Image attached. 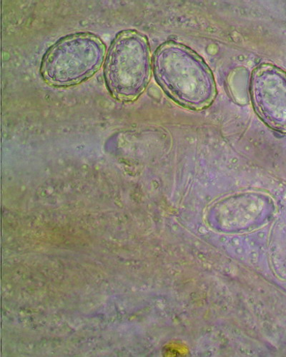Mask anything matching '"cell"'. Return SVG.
<instances>
[{
  "label": "cell",
  "mask_w": 286,
  "mask_h": 357,
  "mask_svg": "<svg viewBox=\"0 0 286 357\" xmlns=\"http://www.w3.org/2000/svg\"><path fill=\"white\" fill-rule=\"evenodd\" d=\"M156 79L166 94L180 105L202 110L214 101L213 75L196 52L175 41L162 44L153 56Z\"/></svg>",
  "instance_id": "1"
},
{
  "label": "cell",
  "mask_w": 286,
  "mask_h": 357,
  "mask_svg": "<svg viewBox=\"0 0 286 357\" xmlns=\"http://www.w3.org/2000/svg\"><path fill=\"white\" fill-rule=\"evenodd\" d=\"M152 62L149 40L135 31H124L114 39L104 63V78L110 94L132 102L146 91Z\"/></svg>",
  "instance_id": "2"
},
{
  "label": "cell",
  "mask_w": 286,
  "mask_h": 357,
  "mask_svg": "<svg viewBox=\"0 0 286 357\" xmlns=\"http://www.w3.org/2000/svg\"><path fill=\"white\" fill-rule=\"evenodd\" d=\"M105 45L96 36L77 33L57 42L43 58L40 73L50 85L70 86L89 79L102 66Z\"/></svg>",
  "instance_id": "3"
},
{
  "label": "cell",
  "mask_w": 286,
  "mask_h": 357,
  "mask_svg": "<svg viewBox=\"0 0 286 357\" xmlns=\"http://www.w3.org/2000/svg\"><path fill=\"white\" fill-rule=\"evenodd\" d=\"M250 93L262 121L272 130L286 134V73L271 64L257 66L251 76Z\"/></svg>",
  "instance_id": "4"
}]
</instances>
